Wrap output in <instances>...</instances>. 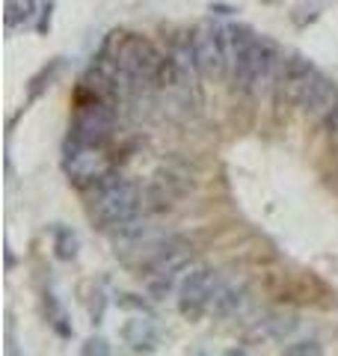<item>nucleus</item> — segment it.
Here are the masks:
<instances>
[{
	"label": "nucleus",
	"instance_id": "obj_22",
	"mask_svg": "<svg viewBox=\"0 0 338 356\" xmlns=\"http://www.w3.org/2000/svg\"><path fill=\"white\" fill-rule=\"evenodd\" d=\"M13 264H15V255H13V250L6 247V267H13Z\"/></svg>",
	"mask_w": 338,
	"mask_h": 356
},
{
	"label": "nucleus",
	"instance_id": "obj_15",
	"mask_svg": "<svg viewBox=\"0 0 338 356\" xmlns=\"http://www.w3.org/2000/svg\"><path fill=\"white\" fill-rule=\"evenodd\" d=\"M54 250H56V259L63 261H72L77 250H81V238H77V232L72 229H56L54 232Z\"/></svg>",
	"mask_w": 338,
	"mask_h": 356
},
{
	"label": "nucleus",
	"instance_id": "obj_8",
	"mask_svg": "<svg viewBox=\"0 0 338 356\" xmlns=\"http://www.w3.org/2000/svg\"><path fill=\"white\" fill-rule=\"evenodd\" d=\"M318 69L303 60V57H288L282 63V72H279V81H276V102L282 107H300L303 95L309 92V86L318 81Z\"/></svg>",
	"mask_w": 338,
	"mask_h": 356
},
{
	"label": "nucleus",
	"instance_id": "obj_6",
	"mask_svg": "<svg viewBox=\"0 0 338 356\" xmlns=\"http://www.w3.org/2000/svg\"><path fill=\"white\" fill-rule=\"evenodd\" d=\"M63 166H65L69 181L77 184L81 191H89V187L98 184L107 172H113V163L104 154V149L101 146H83V143H77L72 137H69V143H65Z\"/></svg>",
	"mask_w": 338,
	"mask_h": 356
},
{
	"label": "nucleus",
	"instance_id": "obj_17",
	"mask_svg": "<svg viewBox=\"0 0 338 356\" xmlns=\"http://www.w3.org/2000/svg\"><path fill=\"white\" fill-rule=\"evenodd\" d=\"M282 353L285 356H318V353H323V348L318 341H297V344H285V348H282Z\"/></svg>",
	"mask_w": 338,
	"mask_h": 356
},
{
	"label": "nucleus",
	"instance_id": "obj_3",
	"mask_svg": "<svg viewBox=\"0 0 338 356\" xmlns=\"http://www.w3.org/2000/svg\"><path fill=\"white\" fill-rule=\"evenodd\" d=\"M190 261H193V243L184 241L182 235H169V243L163 247V252L140 273L149 297L152 300H163L169 291H172L175 276L182 273Z\"/></svg>",
	"mask_w": 338,
	"mask_h": 356
},
{
	"label": "nucleus",
	"instance_id": "obj_1",
	"mask_svg": "<svg viewBox=\"0 0 338 356\" xmlns=\"http://www.w3.org/2000/svg\"><path fill=\"white\" fill-rule=\"evenodd\" d=\"M143 208V191L116 172H107L98 184L89 187V217L107 232L140 217Z\"/></svg>",
	"mask_w": 338,
	"mask_h": 356
},
{
	"label": "nucleus",
	"instance_id": "obj_7",
	"mask_svg": "<svg viewBox=\"0 0 338 356\" xmlns=\"http://www.w3.org/2000/svg\"><path fill=\"white\" fill-rule=\"evenodd\" d=\"M193 51L199 72L205 77L229 74V57H225V27L220 24H202L193 30Z\"/></svg>",
	"mask_w": 338,
	"mask_h": 356
},
{
	"label": "nucleus",
	"instance_id": "obj_16",
	"mask_svg": "<svg viewBox=\"0 0 338 356\" xmlns=\"http://www.w3.org/2000/svg\"><path fill=\"white\" fill-rule=\"evenodd\" d=\"M56 72H60V60H51L36 77H33V81H30V102H36V98L45 92V89L51 86V81L56 77Z\"/></svg>",
	"mask_w": 338,
	"mask_h": 356
},
{
	"label": "nucleus",
	"instance_id": "obj_14",
	"mask_svg": "<svg viewBox=\"0 0 338 356\" xmlns=\"http://www.w3.org/2000/svg\"><path fill=\"white\" fill-rule=\"evenodd\" d=\"M36 15V0H6V27L15 30Z\"/></svg>",
	"mask_w": 338,
	"mask_h": 356
},
{
	"label": "nucleus",
	"instance_id": "obj_23",
	"mask_svg": "<svg viewBox=\"0 0 338 356\" xmlns=\"http://www.w3.org/2000/svg\"><path fill=\"white\" fill-rule=\"evenodd\" d=\"M264 3H276V0H264Z\"/></svg>",
	"mask_w": 338,
	"mask_h": 356
},
{
	"label": "nucleus",
	"instance_id": "obj_21",
	"mask_svg": "<svg viewBox=\"0 0 338 356\" xmlns=\"http://www.w3.org/2000/svg\"><path fill=\"white\" fill-rule=\"evenodd\" d=\"M326 134H330V140H332V146L338 149V107L330 113V119H326Z\"/></svg>",
	"mask_w": 338,
	"mask_h": 356
},
{
	"label": "nucleus",
	"instance_id": "obj_9",
	"mask_svg": "<svg viewBox=\"0 0 338 356\" xmlns=\"http://www.w3.org/2000/svg\"><path fill=\"white\" fill-rule=\"evenodd\" d=\"M220 285V273L211 267H196L193 273L182 282V297H178V309L184 318H199L202 312H208V303L214 291Z\"/></svg>",
	"mask_w": 338,
	"mask_h": 356
},
{
	"label": "nucleus",
	"instance_id": "obj_19",
	"mask_svg": "<svg viewBox=\"0 0 338 356\" xmlns=\"http://www.w3.org/2000/svg\"><path fill=\"white\" fill-rule=\"evenodd\" d=\"M81 353H83V356H92V353L107 356V353H110V344H107L104 339H86V341L81 344Z\"/></svg>",
	"mask_w": 338,
	"mask_h": 356
},
{
	"label": "nucleus",
	"instance_id": "obj_2",
	"mask_svg": "<svg viewBox=\"0 0 338 356\" xmlns=\"http://www.w3.org/2000/svg\"><path fill=\"white\" fill-rule=\"evenodd\" d=\"M282 54L276 48V42L270 39H258L250 44V51L243 54V60L238 63V69L232 72V81L238 83L243 92L250 95H264L267 89H276L279 72H282Z\"/></svg>",
	"mask_w": 338,
	"mask_h": 356
},
{
	"label": "nucleus",
	"instance_id": "obj_18",
	"mask_svg": "<svg viewBox=\"0 0 338 356\" xmlns=\"http://www.w3.org/2000/svg\"><path fill=\"white\" fill-rule=\"evenodd\" d=\"M104 306H107V300H104V294H101V291L89 294V318H92L95 324L104 318Z\"/></svg>",
	"mask_w": 338,
	"mask_h": 356
},
{
	"label": "nucleus",
	"instance_id": "obj_20",
	"mask_svg": "<svg viewBox=\"0 0 338 356\" xmlns=\"http://www.w3.org/2000/svg\"><path fill=\"white\" fill-rule=\"evenodd\" d=\"M119 306H122V309H137V312H149V306H145L140 297H134V294H119Z\"/></svg>",
	"mask_w": 338,
	"mask_h": 356
},
{
	"label": "nucleus",
	"instance_id": "obj_13",
	"mask_svg": "<svg viewBox=\"0 0 338 356\" xmlns=\"http://www.w3.org/2000/svg\"><path fill=\"white\" fill-rule=\"evenodd\" d=\"M300 327L297 315H267L261 324H258V336L261 339H285Z\"/></svg>",
	"mask_w": 338,
	"mask_h": 356
},
{
	"label": "nucleus",
	"instance_id": "obj_11",
	"mask_svg": "<svg viewBox=\"0 0 338 356\" xmlns=\"http://www.w3.org/2000/svg\"><path fill=\"white\" fill-rule=\"evenodd\" d=\"M246 303V285L243 282H225L220 280L217 291H214L211 303H208V315L214 318H232L238 315Z\"/></svg>",
	"mask_w": 338,
	"mask_h": 356
},
{
	"label": "nucleus",
	"instance_id": "obj_4",
	"mask_svg": "<svg viewBox=\"0 0 338 356\" xmlns=\"http://www.w3.org/2000/svg\"><path fill=\"white\" fill-rule=\"evenodd\" d=\"M190 191H193V175H190V170L178 161H169L154 170L149 187L143 191V205L152 211H163L169 205H175L178 199H184Z\"/></svg>",
	"mask_w": 338,
	"mask_h": 356
},
{
	"label": "nucleus",
	"instance_id": "obj_12",
	"mask_svg": "<svg viewBox=\"0 0 338 356\" xmlns=\"http://www.w3.org/2000/svg\"><path fill=\"white\" fill-rule=\"evenodd\" d=\"M122 339H125V344H131V350H154V344H157V330L149 318H134L128 321L125 327H122Z\"/></svg>",
	"mask_w": 338,
	"mask_h": 356
},
{
	"label": "nucleus",
	"instance_id": "obj_5",
	"mask_svg": "<svg viewBox=\"0 0 338 356\" xmlns=\"http://www.w3.org/2000/svg\"><path fill=\"white\" fill-rule=\"evenodd\" d=\"M113 134H116V110H113L110 102L92 98V102L77 107L69 134L72 140L83 143V146H104V143L113 140Z\"/></svg>",
	"mask_w": 338,
	"mask_h": 356
},
{
	"label": "nucleus",
	"instance_id": "obj_10",
	"mask_svg": "<svg viewBox=\"0 0 338 356\" xmlns=\"http://www.w3.org/2000/svg\"><path fill=\"white\" fill-rule=\"evenodd\" d=\"M335 107H338V86L321 72V74H318V81L309 86V92H306V95H303L300 110H303V113H306L309 119H314V122H321V119L326 122Z\"/></svg>",
	"mask_w": 338,
	"mask_h": 356
}]
</instances>
